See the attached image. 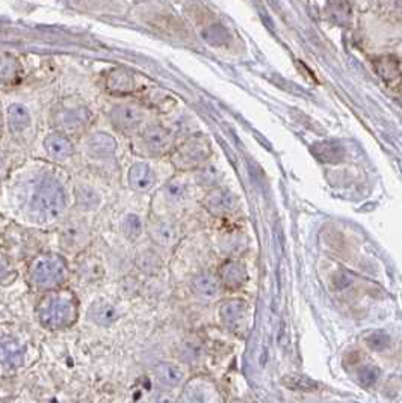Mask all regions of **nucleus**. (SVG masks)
I'll use <instances>...</instances> for the list:
<instances>
[{"instance_id":"15","label":"nucleus","mask_w":402,"mask_h":403,"mask_svg":"<svg viewBox=\"0 0 402 403\" xmlns=\"http://www.w3.org/2000/svg\"><path fill=\"white\" fill-rule=\"evenodd\" d=\"M156 174L147 162L132 163L127 171V185L137 194H145L154 186Z\"/></svg>"},{"instance_id":"6","label":"nucleus","mask_w":402,"mask_h":403,"mask_svg":"<svg viewBox=\"0 0 402 403\" xmlns=\"http://www.w3.org/2000/svg\"><path fill=\"white\" fill-rule=\"evenodd\" d=\"M108 117L110 126L118 133L130 136V134H135L142 130L145 121V110L138 103L122 102L113 106Z\"/></svg>"},{"instance_id":"5","label":"nucleus","mask_w":402,"mask_h":403,"mask_svg":"<svg viewBox=\"0 0 402 403\" xmlns=\"http://www.w3.org/2000/svg\"><path fill=\"white\" fill-rule=\"evenodd\" d=\"M212 154L210 142L203 134L185 139L182 144L176 145L170 153V162L178 171H198L203 168Z\"/></svg>"},{"instance_id":"17","label":"nucleus","mask_w":402,"mask_h":403,"mask_svg":"<svg viewBox=\"0 0 402 403\" xmlns=\"http://www.w3.org/2000/svg\"><path fill=\"white\" fill-rule=\"evenodd\" d=\"M6 122L11 133L23 134L32 126V115L25 105L11 103L6 107Z\"/></svg>"},{"instance_id":"19","label":"nucleus","mask_w":402,"mask_h":403,"mask_svg":"<svg viewBox=\"0 0 402 403\" xmlns=\"http://www.w3.org/2000/svg\"><path fill=\"white\" fill-rule=\"evenodd\" d=\"M191 288L198 298L214 299L219 295L222 286L219 283L218 275L212 272H200L193 278Z\"/></svg>"},{"instance_id":"29","label":"nucleus","mask_w":402,"mask_h":403,"mask_svg":"<svg viewBox=\"0 0 402 403\" xmlns=\"http://www.w3.org/2000/svg\"><path fill=\"white\" fill-rule=\"evenodd\" d=\"M9 274H11L9 259L4 252H0V283H2L6 276H9Z\"/></svg>"},{"instance_id":"8","label":"nucleus","mask_w":402,"mask_h":403,"mask_svg":"<svg viewBox=\"0 0 402 403\" xmlns=\"http://www.w3.org/2000/svg\"><path fill=\"white\" fill-rule=\"evenodd\" d=\"M118 150L117 139L106 132H94L86 134L84 141V153L89 160L105 162L113 159Z\"/></svg>"},{"instance_id":"7","label":"nucleus","mask_w":402,"mask_h":403,"mask_svg":"<svg viewBox=\"0 0 402 403\" xmlns=\"http://www.w3.org/2000/svg\"><path fill=\"white\" fill-rule=\"evenodd\" d=\"M139 145L145 154L151 158H161L173 151L174 136L170 129L161 124H150L139 132Z\"/></svg>"},{"instance_id":"27","label":"nucleus","mask_w":402,"mask_h":403,"mask_svg":"<svg viewBox=\"0 0 402 403\" xmlns=\"http://www.w3.org/2000/svg\"><path fill=\"white\" fill-rule=\"evenodd\" d=\"M137 266L145 274H156L162 267V260L158 252L153 250L139 251L137 255Z\"/></svg>"},{"instance_id":"12","label":"nucleus","mask_w":402,"mask_h":403,"mask_svg":"<svg viewBox=\"0 0 402 403\" xmlns=\"http://www.w3.org/2000/svg\"><path fill=\"white\" fill-rule=\"evenodd\" d=\"M42 147L49 156V159L59 163L70 160L74 154V144L71 138L59 132L49 133L42 141Z\"/></svg>"},{"instance_id":"25","label":"nucleus","mask_w":402,"mask_h":403,"mask_svg":"<svg viewBox=\"0 0 402 403\" xmlns=\"http://www.w3.org/2000/svg\"><path fill=\"white\" fill-rule=\"evenodd\" d=\"M144 221L137 214H127L120 222V231L129 242H137L144 234Z\"/></svg>"},{"instance_id":"3","label":"nucleus","mask_w":402,"mask_h":403,"mask_svg":"<svg viewBox=\"0 0 402 403\" xmlns=\"http://www.w3.org/2000/svg\"><path fill=\"white\" fill-rule=\"evenodd\" d=\"M70 274V267L61 254L42 252L33 257L28 266V281L33 288L49 290L61 288Z\"/></svg>"},{"instance_id":"14","label":"nucleus","mask_w":402,"mask_h":403,"mask_svg":"<svg viewBox=\"0 0 402 403\" xmlns=\"http://www.w3.org/2000/svg\"><path fill=\"white\" fill-rule=\"evenodd\" d=\"M74 206L82 214H94L103 204V197L100 190L88 183H76L73 189Z\"/></svg>"},{"instance_id":"23","label":"nucleus","mask_w":402,"mask_h":403,"mask_svg":"<svg viewBox=\"0 0 402 403\" xmlns=\"http://www.w3.org/2000/svg\"><path fill=\"white\" fill-rule=\"evenodd\" d=\"M219 315L230 329L241 328L245 322V305L241 300H227L221 307Z\"/></svg>"},{"instance_id":"13","label":"nucleus","mask_w":402,"mask_h":403,"mask_svg":"<svg viewBox=\"0 0 402 403\" xmlns=\"http://www.w3.org/2000/svg\"><path fill=\"white\" fill-rule=\"evenodd\" d=\"M105 86L108 93L114 95H129L137 89V81L126 66H115L106 74Z\"/></svg>"},{"instance_id":"9","label":"nucleus","mask_w":402,"mask_h":403,"mask_svg":"<svg viewBox=\"0 0 402 403\" xmlns=\"http://www.w3.org/2000/svg\"><path fill=\"white\" fill-rule=\"evenodd\" d=\"M91 242V233H89L86 223L81 221L67 222L59 231V245L64 251L81 252Z\"/></svg>"},{"instance_id":"28","label":"nucleus","mask_w":402,"mask_h":403,"mask_svg":"<svg viewBox=\"0 0 402 403\" xmlns=\"http://www.w3.org/2000/svg\"><path fill=\"white\" fill-rule=\"evenodd\" d=\"M217 180H218V171L215 166L205 165L197 171V182L201 186L215 189V183H218Z\"/></svg>"},{"instance_id":"21","label":"nucleus","mask_w":402,"mask_h":403,"mask_svg":"<svg viewBox=\"0 0 402 403\" xmlns=\"http://www.w3.org/2000/svg\"><path fill=\"white\" fill-rule=\"evenodd\" d=\"M88 317L93 323L98 325V327H110L115 323L120 317V313L114 304H110L109 300H96L91 304L88 310Z\"/></svg>"},{"instance_id":"16","label":"nucleus","mask_w":402,"mask_h":403,"mask_svg":"<svg viewBox=\"0 0 402 403\" xmlns=\"http://www.w3.org/2000/svg\"><path fill=\"white\" fill-rule=\"evenodd\" d=\"M217 275L219 278L221 286L229 290H236L247 281V271H245V266L236 260H229L226 263H222Z\"/></svg>"},{"instance_id":"1","label":"nucleus","mask_w":402,"mask_h":403,"mask_svg":"<svg viewBox=\"0 0 402 403\" xmlns=\"http://www.w3.org/2000/svg\"><path fill=\"white\" fill-rule=\"evenodd\" d=\"M67 209V192L53 175H42L33 186L28 201V215L37 223L54 222Z\"/></svg>"},{"instance_id":"2","label":"nucleus","mask_w":402,"mask_h":403,"mask_svg":"<svg viewBox=\"0 0 402 403\" xmlns=\"http://www.w3.org/2000/svg\"><path fill=\"white\" fill-rule=\"evenodd\" d=\"M37 316L44 328L58 331L69 328L79 316V302L69 288H54L42 295L37 305Z\"/></svg>"},{"instance_id":"30","label":"nucleus","mask_w":402,"mask_h":403,"mask_svg":"<svg viewBox=\"0 0 402 403\" xmlns=\"http://www.w3.org/2000/svg\"><path fill=\"white\" fill-rule=\"evenodd\" d=\"M185 402H186V403H206L203 395H201L200 391H197L195 388L188 391L186 397H185Z\"/></svg>"},{"instance_id":"20","label":"nucleus","mask_w":402,"mask_h":403,"mask_svg":"<svg viewBox=\"0 0 402 403\" xmlns=\"http://www.w3.org/2000/svg\"><path fill=\"white\" fill-rule=\"evenodd\" d=\"M23 77V65L11 53H0V85L14 86Z\"/></svg>"},{"instance_id":"26","label":"nucleus","mask_w":402,"mask_h":403,"mask_svg":"<svg viewBox=\"0 0 402 403\" xmlns=\"http://www.w3.org/2000/svg\"><path fill=\"white\" fill-rule=\"evenodd\" d=\"M77 274L85 281H96L103 276V264L96 257H82V259L76 263Z\"/></svg>"},{"instance_id":"31","label":"nucleus","mask_w":402,"mask_h":403,"mask_svg":"<svg viewBox=\"0 0 402 403\" xmlns=\"http://www.w3.org/2000/svg\"><path fill=\"white\" fill-rule=\"evenodd\" d=\"M5 171H6V160L4 158V154L0 153V180H2Z\"/></svg>"},{"instance_id":"10","label":"nucleus","mask_w":402,"mask_h":403,"mask_svg":"<svg viewBox=\"0 0 402 403\" xmlns=\"http://www.w3.org/2000/svg\"><path fill=\"white\" fill-rule=\"evenodd\" d=\"M147 233L150 240L159 248H173L180 239V228L177 223L168 219H154L149 223Z\"/></svg>"},{"instance_id":"22","label":"nucleus","mask_w":402,"mask_h":403,"mask_svg":"<svg viewBox=\"0 0 402 403\" xmlns=\"http://www.w3.org/2000/svg\"><path fill=\"white\" fill-rule=\"evenodd\" d=\"M189 194V185L180 175L171 177L168 182L162 186V197L168 204H180Z\"/></svg>"},{"instance_id":"11","label":"nucleus","mask_w":402,"mask_h":403,"mask_svg":"<svg viewBox=\"0 0 402 403\" xmlns=\"http://www.w3.org/2000/svg\"><path fill=\"white\" fill-rule=\"evenodd\" d=\"M238 203L236 198L227 189L222 187H215L210 189L203 198V207L209 211L210 215L214 216H227L233 214L234 209H236Z\"/></svg>"},{"instance_id":"32","label":"nucleus","mask_w":402,"mask_h":403,"mask_svg":"<svg viewBox=\"0 0 402 403\" xmlns=\"http://www.w3.org/2000/svg\"><path fill=\"white\" fill-rule=\"evenodd\" d=\"M0 130H2V117H0Z\"/></svg>"},{"instance_id":"24","label":"nucleus","mask_w":402,"mask_h":403,"mask_svg":"<svg viewBox=\"0 0 402 403\" xmlns=\"http://www.w3.org/2000/svg\"><path fill=\"white\" fill-rule=\"evenodd\" d=\"M154 376L165 387H178L183 382L185 373L173 363H159L154 367Z\"/></svg>"},{"instance_id":"4","label":"nucleus","mask_w":402,"mask_h":403,"mask_svg":"<svg viewBox=\"0 0 402 403\" xmlns=\"http://www.w3.org/2000/svg\"><path fill=\"white\" fill-rule=\"evenodd\" d=\"M52 126L54 132L67 136H79L85 133L93 122V112L79 100L65 98L52 109Z\"/></svg>"},{"instance_id":"18","label":"nucleus","mask_w":402,"mask_h":403,"mask_svg":"<svg viewBox=\"0 0 402 403\" xmlns=\"http://www.w3.org/2000/svg\"><path fill=\"white\" fill-rule=\"evenodd\" d=\"M25 355H26L25 346L18 340L9 337L0 340V364L2 366L9 368H17L25 363Z\"/></svg>"}]
</instances>
